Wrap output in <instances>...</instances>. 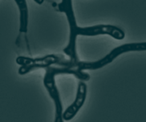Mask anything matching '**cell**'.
Segmentation results:
<instances>
[{
    "label": "cell",
    "instance_id": "7a4b0ae2",
    "mask_svg": "<svg viewBox=\"0 0 146 122\" xmlns=\"http://www.w3.org/2000/svg\"><path fill=\"white\" fill-rule=\"evenodd\" d=\"M66 61L63 55L54 54L35 58L20 56L15 60L16 63L21 66L18 71L20 75H25L35 69H45L52 65L64 66Z\"/></svg>",
    "mask_w": 146,
    "mask_h": 122
},
{
    "label": "cell",
    "instance_id": "277c9868",
    "mask_svg": "<svg viewBox=\"0 0 146 122\" xmlns=\"http://www.w3.org/2000/svg\"><path fill=\"white\" fill-rule=\"evenodd\" d=\"M87 86L83 81L78 83L77 92L74 101L69 105L62 113L63 120L68 121L73 119L83 106L87 96Z\"/></svg>",
    "mask_w": 146,
    "mask_h": 122
},
{
    "label": "cell",
    "instance_id": "5b68a950",
    "mask_svg": "<svg viewBox=\"0 0 146 122\" xmlns=\"http://www.w3.org/2000/svg\"><path fill=\"white\" fill-rule=\"evenodd\" d=\"M19 13V32L21 34H26L28 31L29 10L26 0H14Z\"/></svg>",
    "mask_w": 146,
    "mask_h": 122
},
{
    "label": "cell",
    "instance_id": "3957f363",
    "mask_svg": "<svg viewBox=\"0 0 146 122\" xmlns=\"http://www.w3.org/2000/svg\"><path fill=\"white\" fill-rule=\"evenodd\" d=\"M146 50V42L129 43L123 44L114 48L107 55L99 60L94 62H84L78 61L75 64V68L80 70H95L100 69L111 62L120 54L129 51Z\"/></svg>",
    "mask_w": 146,
    "mask_h": 122
},
{
    "label": "cell",
    "instance_id": "8992f818",
    "mask_svg": "<svg viewBox=\"0 0 146 122\" xmlns=\"http://www.w3.org/2000/svg\"><path fill=\"white\" fill-rule=\"evenodd\" d=\"M35 3H36L38 5H42L44 0H33Z\"/></svg>",
    "mask_w": 146,
    "mask_h": 122
},
{
    "label": "cell",
    "instance_id": "6da1fadb",
    "mask_svg": "<svg viewBox=\"0 0 146 122\" xmlns=\"http://www.w3.org/2000/svg\"><path fill=\"white\" fill-rule=\"evenodd\" d=\"M45 74L43 77V85L48 93L49 96L54 101L55 107V121L62 122L63 107L59 92L56 85L55 76L59 74H72L82 81H85L88 78V74L76 68H71L65 66L56 67L49 66L45 69Z\"/></svg>",
    "mask_w": 146,
    "mask_h": 122
}]
</instances>
